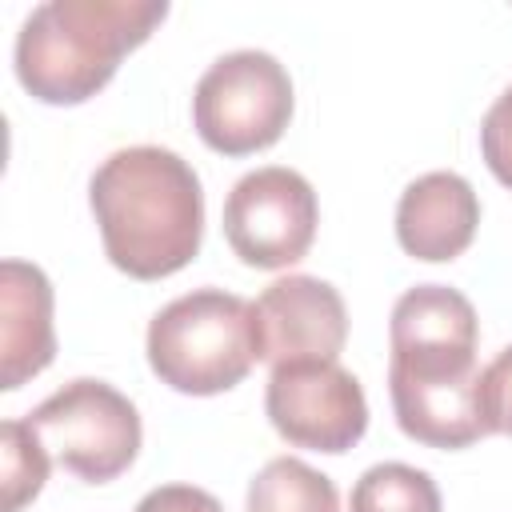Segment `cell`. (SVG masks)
<instances>
[{"instance_id":"obj_1","label":"cell","mask_w":512,"mask_h":512,"mask_svg":"<svg viewBox=\"0 0 512 512\" xmlns=\"http://www.w3.org/2000/svg\"><path fill=\"white\" fill-rule=\"evenodd\" d=\"M388 392L396 424L428 448H468L484 436L476 408L480 320L464 292L416 284L392 304L388 320Z\"/></svg>"},{"instance_id":"obj_2","label":"cell","mask_w":512,"mask_h":512,"mask_svg":"<svg viewBox=\"0 0 512 512\" xmlns=\"http://www.w3.org/2000/svg\"><path fill=\"white\" fill-rule=\"evenodd\" d=\"M104 256L132 280H164L196 260L204 188L196 168L160 144L112 152L88 184Z\"/></svg>"},{"instance_id":"obj_3","label":"cell","mask_w":512,"mask_h":512,"mask_svg":"<svg viewBox=\"0 0 512 512\" xmlns=\"http://www.w3.org/2000/svg\"><path fill=\"white\" fill-rule=\"evenodd\" d=\"M168 16L164 0H48L16 32V80L40 104H84Z\"/></svg>"},{"instance_id":"obj_4","label":"cell","mask_w":512,"mask_h":512,"mask_svg":"<svg viewBox=\"0 0 512 512\" xmlns=\"http://www.w3.org/2000/svg\"><path fill=\"white\" fill-rule=\"evenodd\" d=\"M148 364L172 392L216 396L236 388L260 360L252 300L224 288H196L164 304L144 340Z\"/></svg>"},{"instance_id":"obj_5","label":"cell","mask_w":512,"mask_h":512,"mask_svg":"<svg viewBox=\"0 0 512 512\" xmlns=\"http://www.w3.org/2000/svg\"><path fill=\"white\" fill-rule=\"evenodd\" d=\"M288 68L256 48L228 52L208 64L192 92L196 136L220 156H252L272 148L292 120Z\"/></svg>"},{"instance_id":"obj_6","label":"cell","mask_w":512,"mask_h":512,"mask_svg":"<svg viewBox=\"0 0 512 512\" xmlns=\"http://www.w3.org/2000/svg\"><path fill=\"white\" fill-rule=\"evenodd\" d=\"M48 456L84 484H108L140 452V412L108 380H68L28 416Z\"/></svg>"},{"instance_id":"obj_7","label":"cell","mask_w":512,"mask_h":512,"mask_svg":"<svg viewBox=\"0 0 512 512\" xmlns=\"http://www.w3.org/2000/svg\"><path fill=\"white\" fill-rule=\"evenodd\" d=\"M320 224L312 184L284 164L240 176L224 200V240L248 268H288L308 256Z\"/></svg>"},{"instance_id":"obj_8","label":"cell","mask_w":512,"mask_h":512,"mask_svg":"<svg viewBox=\"0 0 512 512\" xmlns=\"http://www.w3.org/2000/svg\"><path fill=\"white\" fill-rule=\"evenodd\" d=\"M268 424L308 452L340 456L368 432V400L360 380L336 360L276 364L264 388Z\"/></svg>"},{"instance_id":"obj_9","label":"cell","mask_w":512,"mask_h":512,"mask_svg":"<svg viewBox=\"0 0 512 512\" xmlns=\"http://www.w3.org/2000/svg\"><path fill=\"white\" fill-rule=\"evenodd\" d=\"M260 360H336L348 340L344 296L320 276H280L256 296Z\"/></svg>"},{"instance_id":"obj_10","label":"cell","mask_w":512,"mask_h":512,"mask_svg":"<svg viewBox=\"0 0 512 512\" xmlns=\"http://www.w3.org/2000/svg\"><path fill=\"white\" fill-rule=\"evenodd\" d=\"M480 224V200L456 172L416 176L396 204V240L412 260L444 264L456 260Z\"/></svg>"},{"instance_id":"obj_11","label":"cell","mask_w":512,"mask_h":512,"mask_svg":"<svg viewBox=\"0 0 512 512\" xmlns=\"http://www.w3.org/2000/svg\"><path fill=\"white\" fill-rule=\"evenodd\" d=\"M56 356L52 284L28 260L0 264V388H20Z\"/></svg>"},{"instance_id":"obj_12","label":"cell","mask_w":512,"mask_h":512,"mask_svg":"<svg viewBox=\"0 0 512 512\" xmlns=\"http://www.w3.org/2000/svg\"><path fill=\"white\" fill-rule=\"evenodd\" d=\"M244 512H340V492L312 464L276 456L252 476Z\"/></svg>"},{"instance_id":"obj_13","label":"cell","mask_w":512,"mask_h":512,"mask_svg":"<svg viewBox=\"0 0 512 512\" xmlns=\"http://www.w3.org/2000/svg\"><path fill=\"white\" fill-rule=\"evenodd\" d=\"M348 512H440V488L424 468L400 460L372 464L352 484Z\"/></svg>"},{"instance_id":"obj_14","label":"cell","mask_w":512,"mask_h":512,"mask_svg":"<svg viewBox=\"0 0 512 512\" xmlns=\"http://www.w3.org/2000/svg\"><path fill=\"white\" fill-rule=\"evenodd\" d=\"M0 456H4V512H20L40 496L48 480V448L32 432L28 420L0 424Z\"/></svg>"},{"instance_id":"obj_15","label":"cell","mask_w":512,"mask_h":512,"mask_svg":"<svg viewBox=\"0 0 512 512\" xmlns=\"http://www.w3.org/2000/svg\"><path fill=\"white\" fill-rule=\"evenodd\" d=\"M476 408H480L484 436H488V432L512 436V344H508V348H500V352H496V360L480 368Z\"/></svg>"},{"instance_id":"obj_16","label":"cell","mask_w":512,"mask_h":512,"mask_svg":"<svg viewBox=\"0 0 512 512\" xmlns=\"http://www.w3.org/2000/svg\"><path fill=\"white\" fill-rule=\"evenodd\" d=\"M480 152L488 172L504 188H512V84L496 96V104L480 120Z\"/></svg>"},{"instance_id":"obj_17","label":"cell","mask_w":512,"mask_h":512,"mask_svg":"<svg viewBox=\"0 0 512 512\" xmlns=\"http://www.w3.org/2000/svg\"><path fill=\"white\" fill-rule=\"evenodd\" d=\"M136 512H224L220 500L204 488H192V484H160L152 488Z\"/></svg>"}]
</instances>
